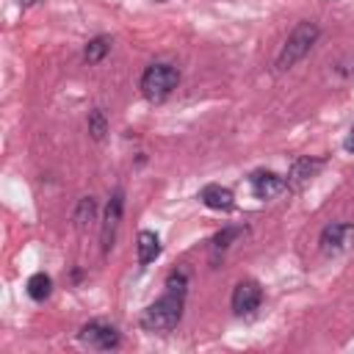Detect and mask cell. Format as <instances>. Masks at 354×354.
Returning <instances> with one entry per match:
<instances>
[{
    "label": "cell",
    "mask_w": 354,
    "mask_h": 354,
    "mask_svg": "<svg viewBox=\"0 0 354 354\" xmlns=\"http://www.w3.org/2000/svg\"><path fill=\"white\" fill-rule=\"evenodd\" d=\"M108 53H111V39H108V36H94V39L86 44V50H83V61H86V64H100Z\"/></svg>",
    "instance_id": "7c38bea8"
},
{
    "label": "cell",
    "mask_w": 354,
    "mask_h": 354,
    "mask_svg": "<svg viewBox=\"0 0 354 354\" xmlns=\"http://www.w3.org/2000/svg\"><path fill=\"white\" fill-rule=\"evenodd\" d=\"M318 25L315 22H310V19H304V22H299L296 28H293V33L288 36V41L282 44V50H279V55H277V72H288L296 61H301L310 50H313V44L318 41Z\"/></svg>",
    "instance_id": "7a4b0ae2"
},
{
    "label": "cell",
    "mask_w": 354,
    "mask_h": 354,
    "mask_svg": "<svg viewBox=\"0 0 354 354\" xmlns=\"http://www.w3.org/2000/svg\"><path fill=\"white\" fill-rule=\"evenodd\" d=\"M249 185L254 191L257 199H274L277 194H282L288 188V183L277 174V171H266V169H257L249 174Z\"/></svg>",
    "instance_id": "ba28073f"
},
{
    "label": "cell",
    "mask_w": 354,
    "mask_h": 354,
    "mask_svg": "<svg viewBox=\"0 0 354 354\" xmlns=\"http://www.w3.org/2000/svg\"><path fill=\"white\" fill-rule=\"evenodd\" d=\"M351 243H354V224H348V221H332V224H326L321 230V238H318V246H321L324 254H340Z\"/></svg>",
    "instance_id": "5b68a950"
},
{
    "label": "cell",
    "mask_w": 354,
    "mask_h": 354,
    "mask_svg": "<svg viewBox=\"0 0 354 354\" xmlns=\"http://www.w3.org/2000/svg\"><path fill=\"white\" fill-rule=\"evenodd\" d=\"M241 232H243L241 227H224V230H221V232L213 238V249H227V246H230V243H232V241H235Z\"/></svg>",
    "instance_id": "2e32d148"
},
{
    "label": "cell",
    "mask_w": 354,
    "mask_h": 354,
    "mask_svg": "<svg viewBox=\"0 0 354 354\" xmlns=\"http://www.w3.org/2000/svg\"><path fill=\"white\" fill-rule=\"evenodd\" d=\"M183 304H185V293L166 290V296H160L158 301L144 307V313L138 318L141 329H147V332H171L183 318Z\"/></svg>",
    "instance_id": "6da1fadb"
},
{
    "label": "cell",
    "mask_w": 354,
    "mask_h": 354,
    "mask_svg": "<svg viewBox=\"0 0 354 354\" xmlns=\"http://www.w3.org/2000/svg\"><path fill=\"white\" fill-rule=\"evenodd\" d=\"M50 290H53V279H50L44 271H39V274H33V277L28 279V296H30L33 301H44V299L50 296Z\"/></svg>",
    "instance_id": "4fadbf2b"
},
{
    "label": "cell",
    "mask_w": 354,
    "mask_h": 354,
    "mask_svg": "<svg viewBox=\"0 0 354 354\" xmlns=\"http://www.w3.org/2000/svg\"><path fill=\"white\" fill-rule=\"evenodd\" d=\"M166 288H169V290H174V293H185V290H188V274H185L183 268L171 271V274H169V279H166Z\"/></svg>",
    "instance_id": "e0dca14e"
},
{
    "label": "cell",
    "mask_w": 354,
    "mask_h": 354,
    "mask_svg": "<svg viewBox=\"0 0 354 354\" xmlns=\"http://www.w3.org/2000/svg\"><path fill=\"white\" fill-rule=\"evenodd\" d=\"M180 83V72L171 66V64H149L141 75V94L149 100V102H160L166 100Z\"/></svg>",
    "instance_id": "3957f363"
},
{
    "label": "cell",
    "mask_w": 354,
    "mask_h": 354,
    "mask_svg": "<svg viewBox=\"0 0 354 354\" xmlns=\"http://www.w3.org/2000/svg\"><path fill=\"white\" fill-rule=\"evenodd\" d=\"M263 304V288L254 279H243L232 290V313L235 315H252Z\"/></svg>",
    "instance_id": "52a82bcc"
},
{
    "label": "cell",
    "mask_w": 354,
    "mask_h": 354,
    "mask_svg": "<svg viewBox=\"0 0 354 354\" xmlns=\"http://www.w3.org/2000/svg\"><path fill=\"white\" fill-rule=\"evenodd\" d=\"M324 169V158H310V155H304V158H296L293 163H290V169H288V188H301V185H307L318 171Z\"/></svg>",
    "instance_id": "9c48e42d"
},
{
    "label": "cell",
    "mask_w": 354,
    "mask_h": 354,
    "mask_svg": "<svg viewBox=\"0 0 354 354\" xmlns=\"http://www.w3.org/2000/svg\"><path fill=\"white\" fill-rule=\"evenodd\" d=\"M152 3H163V0H152Z\"/></svg>",
    "instance_id": "ffe728a7"
},
{
    "label": "cell",
    "mask_w": 354,
    "mask_h": 354,
    "mask_svg": "<svg viewBox=\"0 0 354 354\" xmlns=\"http://www.w3.org/2000/svg\"><path fill=\"white\" fill-rule=\"evenodd\" d=\"M80 343H86L88 348H97V351H111L122 343L116 326L111 324H102V321H88L86 326H80Z\"/></svg>",
    "instance_id": "277c9868"
},
{
    "label": "cell",
    "mask_w": 354,
    "mask_h": 354,
    "mask_svg": "<svg viewBox=\"0 0 354 354\" xmlns=\"http://www.w3.org/2000/svg\"><path fill=\"white\" fill-rule=\"evenodd\" d=\"M88 133H91L94 141H102L105 133H108V119H105V113H102L100 108H94V111L88 113Z\"/></svg>",
    "instance_id": "5bb4252c"
},
{
    "label": "cell",
    "mask_w": 354,
    "mask_h": 354,
    "mask_svg": "<svg viewBox=\"0 0 354 354\" xmlns=\"http://www.w3.org/2000/svg\"><path fill=\"white\" fill-rule=\"evenodd\" d=\"M22 8H28V6H33V3H39V0H17Z\"/></svg>",
    "instance_id": "d6986e66"
},
{
    "label": "cell",
    "mask_w": 354,
    "mask_h": 354,
    "mask_svg": "<svg viewBox=\"0 0 354 354\" xmlns=\"http://www.w3.org/2000/svg\"><path fill=\"white\" fill-rule=\"evenodd\" d=\"M346 149L348 152H354V127L348 130V136H346Z\"/></svg>",
    "instance_id": "ac0fdd59"
},
{
    "label": "cell",
    "mask_w": 354,
    "mask_h": 354,
    "mask_svg": "<svg viewBox=\"0 0 354 354\" xmlns=\"http://www.w3.org/2000/svg\"><path fill=\"white\" fill-rule=\"evenodd\" d=\"M136 249H138V266H149L160 254V238L152 230H141Z\"/></svg>",
    "instance_id": "8fae6325"
},
{
    "label": "cell",
    "mask_w": 354,
    "mask_h": 354,
    "mask_svg": "<svg viewBox=\"0 0 354 354\" xmlns=\"http://www.w3.org/2000/svg\"><path fill=\"white\" fill-rule=\"evenodd\" d=\"M199 199L210 207V210H221V213H230L232 207H235V196H232V191L230 188H224V185H205L202 191H199Z\"/></svg>",
    "instance_id": "30bf717a"
},
{
    "label": "cell",
    "mask_w": 354,
    "mask_h": 354,
    "mask_svg": "<svg viewBox=\"0 0 354 354\" xmlns=\"http://www.w3.org/2000/svg\"><path fill=\"white\" fill-rule=\"evenodd\" d=\"M94 210H97L94 199H91V196H83V199H80V205H77V210H75V221H77V227H80V230H83L88 221H94Z\"/></svg>",
    "instance_id": "9a60e30c"
},
{
    "label": "cell",
    "mask_w": 354,
    "mask_h": 354,
    "mask_svg": "<svg viewBox=\"0 0 354 354\" xmlns=\"http://www.w3.org/2000/svg\"><path fill=\"white\" fill-rule=\"evenodd\" d=\"M122 207H124V194L122 188H116L105 205V216H102V230H100V241H102V254H108L113 249L116 241V230L122 221Z\"/></svg>",
    "instance_id": "8992f818"
}]
</instances>
